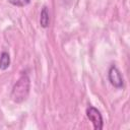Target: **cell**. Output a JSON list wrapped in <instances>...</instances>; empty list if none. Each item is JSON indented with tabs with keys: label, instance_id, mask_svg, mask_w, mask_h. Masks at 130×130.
Wrapping results in <instances>:
<instances>
[{
	"label": "cell",
	"instance_id": "6da1fadb",
	"mask_svg": "<svg viewBox=\"0 0 130 130\" xmlns=\"http://www.w3.org/2000/svg\"><path fill=\"white\" fill-rule=\"evenodd\" d=\"M30 81L27 74H22L14 84L11 91V99L15 103H22L25 101L29 93Z\"/></svg>",
	"mask_w": 130,
	"mask_h": 130
},
{
	"label": "cell",
	"instance_id": "7a4b0ae2",
	"mask_svg": "<svg viewBox=\"0 0 130 130\" xmlns=\"http://www.w3.org/2000/svg\"><path fill=\"white\" fill-rule=\"evenodd\" d=\"M86 116L88 118V120L92 123L93 125V128L95 130H101L103 129V126H104V121H103V116L101 114V112L92 107V106H89L87 107L86 109Z\"/></svg>",
	"mask_w": 130,
	"mask_h": 130
},
{
	"label": "cell",
	"instance_id": "3957f363",
	"mask_svg": "<svg viewBox=\"0 0 130 130\" xmlns=\"http://www.w3.org/2000/svg\"><path fill=\"white\" fill-rule=\"evenodd\" d=\"M108 78H109L110 83L114 87L121 88L124 86V80H123V77L121 75V72L119 71V69L115 65H112L110 67L109 72H108Z\"/></svg>",
	"mask_w": 130,
	"mask_h": 130
},
{
	"label": "cell",
	"instance_id": "277c9868",
	"mask_svg": "<svg viewBox=\"0 0 130 130\" xmlns=\"http://www.w3.org/2000/svg\"><path fill=\"white\" fill-rule=\"evenodd\" d=\"M40 24L42 27L47 28L50 25V16H49V12L47 7H43L42 11H41V15H40Z\"/></svg>",
	"mask_w": 130,
	"mask_h": 130
},
{
	"label": "cell",
	"instance_id": "5b68a950",
	"mask_svg": "<svg viewBox=\"0 0 130 130\" xmlns=\"http://www.w3.org/2000/svg\"><path fill=\"white\" fill-rule=\"evenodd\" d=\"M10 65V56L7 52H2L0 55V69L6 70Z\"/></svg>",
	"mask_w": 130,
	"mask_h": 130
},
{
	"label": "cell",
	"instance_id": "8992f818",
	"mask_svg": "<svg viewBox=\"0 0 130 130\" xmlns=\"http://www.w3.org/2000/svg\"><path fill=\"white\" fill-rule=\"evenodd\" d=\"M30 0H8L9 3H11L14 6H18V7H23L25 5H27L29 3Z\"/></svg>",
	"mask_w": 130,
	"mask_h": 130
}]
</instances>
